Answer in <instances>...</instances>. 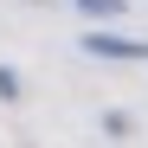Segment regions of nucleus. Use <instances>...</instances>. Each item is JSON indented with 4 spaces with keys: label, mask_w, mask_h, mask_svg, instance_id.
I'll return each instance as SVG.
<instances>
[{
    "label": "nucleus",
    "mask_w": 148,
    "mask_h": 148,
    "mask_svg": "<svg viewBox=\"0 0 148 148\" xmlns=\"http://www.w3.org/2000/svg\"><path fill=\"white\" fill-rule=\"evenodd\" d=\"M77 7H90V13H103V19H116V13H122V0H77Z\"/></svg>",
    "instance_id": "obj_2"
},
{
    "label": "nucleus",
    "mask_w": 148,
    "mask_h": 148,
    "mask_svg": "<svg viewBox=\"0 0 148 148\" xmlns=\"http://www.w3.org/2000/svg\"><path fill=\"white\" fill-rule=\"evenodd\" d=\"M84 52L90 58H148V39H116V32H84Z\"/></svg>",
    "instance_id": "obj_1"
}]
</instances>
